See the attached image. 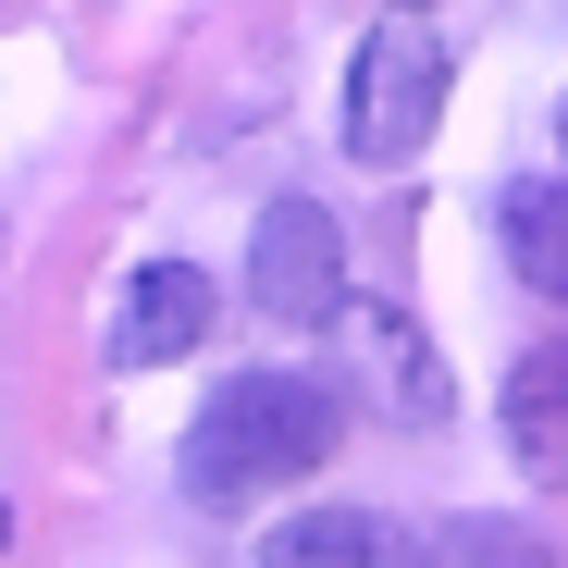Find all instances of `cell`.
Instances as JSON below:
<instances>
[{"label":"cell","instance_id":"1","mask_svg":"<svg viewBox=\"0 0 568 568\" xmlns=\"http://www.w3.org/2000/svg\"><path fill=\"white\" fill-rule=\"evenodd\" d=\"M346 445V396L322 384V371H235V384H211V408L185 420V495L199 507H247L272 483H310V469Z\"/></svg>","mask_w":568,"mask_h":568},{"label":"cell","instance_id":"2","mask_svg":"<svg viewBox=\"0 0 568 568\" xmlns=\"http://www.w3.org/2000/svg\"><path fill=\"white\" fill-rule=\"evenodd\" d=\"M445 38H420L408 13L396 26H371L358 38V62H346V149L371 161V173H408L420 149H433V124H445Z\"/></svg>","mask_w":568,"mask_h":568},{"label":"cell","instance_id":"3","mask_svg":"<svg viewBox=\"0 0 568 568\" xmlns=\"http://www.w3.org/2000/svg\"><path fill=\"white\" fill-rule=\"evenodd\" d=\"M334 358H346V384L371 396V420H384V433H445V420H457V371H445V346H433L396 297H358V284H346Z\"/></svg>","mask_w":568,"mask_h":568},{"label":"cell","instance_id":"4","mask_svg":"<svg viewBox=\"0 0 568 568\" xmlns=\"http://www.w3.org/2000/svg\"><path fill=\"white\" fill-rule=\"evenodd\" d=\"M247 310L284 322V334H310L346 310V223L322 199H272L260 235H247Z\"/></svg>","mask_w":568,"mask_h":568},{"label":"cell","instance_id":"5","mask_svg":"<svg viewBox=\"0 0 568 568\" xmlns=\"http://www.w3.org/2000/svg\"><path fill=\"white\" fill-rule=\"evenodd\" d=\"M223 322V284L199 272V260H149V272H124V297H112V371H161V358H185Z\"/></svg>","mask_w":568,"mask_h":568},{"label":"cell","instance_id":"6","mask_svg":"<svg viewBox=\"0 0 568 568\" xmlns=\"http://www.w3.org/2000/svg\"><path fill=\"white\" fill-rule=\"evenodd\" d=\"M260 568H433V556L384 507H297V519L260 531Z\"/></svg>","mask_w":568,"mask_h":568},{"label":"cell","instance_id":"7","mask_svg":"<svg viewBox=\"0 0 568 568\" xmlns=\"http://www.w3.org/2000/svg\"><path fill=\"white\" fill-rule=\"evenodd\" d=\"M495 235H507V272L531 297H568V173H519L495 199Z\"/></svg>","mask_w":568,"mask_h":568},{"label":"cell","instance_id":"8","mask_svg":"<svg viewBox=\"0 0 568 568\" xmlns=\"http://www.w3.org/2000/svg\"><path fill=\"white\" fill-rule=\"evenodd\" d=\"M507 445L531 483H568V346H531L507 371Z\"/></svg>","mask_w":568,"mask_h":568},{"label":"cell","instance_id":"9","mask_svg":"<svg viewBox=\"0 0 568 568\" xmlns=\"http://www.w3.org/2000/svg\"><path fill=\"white\" fill-rule=\"evenodd\" d=\"M556 173H568V100H556Z\"/></svg>","mask_w":568,"mask_h":568},{"label":"cell","instance_id":"10","mask_svg":"<svg viewBox=\"0 0 568 568\" xmlns=\"http://www.w3.org/2000/svg\"><path fill=\"white\" fill-rule=\"evenodd\" d=\"M0 544H13V507H0Z\"/></svg>","mask_w":568,"mask_h":568},{"label":"cell","instance_id":"11","mask_svg":"<svg viewBox=\"0 0 568 568\" xmlns=\"http://www.w3.org/2000/svg\"><path fill=\"white\" fill-rule=\"evenodd\" d=\"M396 13H433V0H396Z\"/></svg>","mask_w":568,"mask_h":568}]
</instances>
